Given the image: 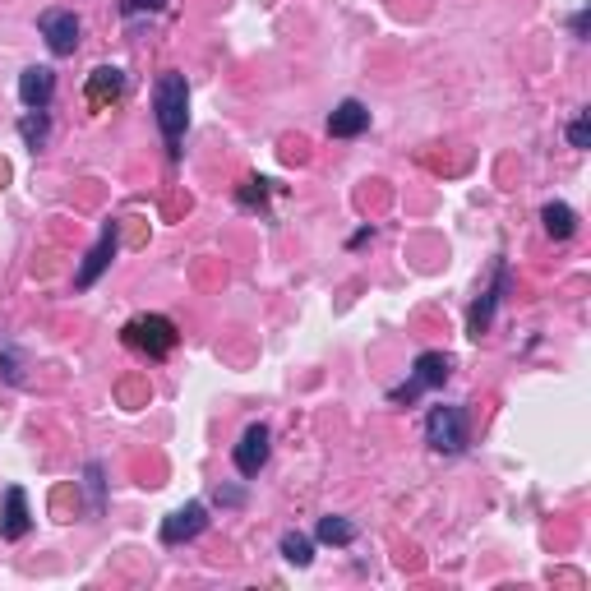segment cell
<instances>
[{"label": "cell", "mask_w": 591, "mask_h": 591, "mask_svg": "<svg viewBox=\"0 0 591 591\" xmlns=\"http://www.w3.org/2000/svg\"><path fill=\"white\" fill-rule=\"evenodd\" d=\"M153 116H157L162 139H167L171 162H176V157H181L185 125H190V84H185V74H176V70L157 74V84H153Z\"/></svg>", "instance_id": "6da1fadb"}, {"label": "cell", "mask_w": 591, "mask_h": 591, "mask_svg": "<svg viewBox=\"0 0 591 591\" xmlns=\"http://www.w3.org/2000/svg\"><path fill=\"white\" fill-rule=\"evenodd\" d=\"M121 342L130 351H139V356H148V361H162V356L176 351L181 333H176V324H171L167 314H134L130 324L121 328Z\"/></svg>", "instance_id": "7a4b0ae2"}, {"label": "cell", "mask_w": 591, "mask_h": 591, "mask_svg": "<svg viewBox=\"0 0 591 591\" xmlns=\"http://www.w3.org/2000/svg\"><path fill=\"white\" fill-rule=\"evenodd\" d=\"M448 374H453V356H448V351H421L416 365H411V379L393 388L388 398H393V402H416L425 388H444Z\"/></svg>", "instance_id": "3957f363"}, {"label": "cell", "mask_w": 591, "mask_h": 591, "mask_svg": "<svg viewBox=\"0 0 591 591\" xmlns=\"http://www.w3.org/2000/svg\"><path fill=\"white\" fill-rule=\"evenodd\" d=\"M425 444L435 448V453H444V458H453V453H462L467 448V411L462 407H430V416H425Z\"/></svg>", "instance_id": "277c9868"}, {"label": "cell", "mask_w": 591, "mask_h": 591, "mask_svg": "<svg viewBox=\"0 0 591 591\" xmlns=\"http://www.w3.org/2000/svg\"><path fill=\"white\" fill-rule=\"evenodd\" d=\"M116 245H121V227H116V222H107V227H102V236H97V245L84 254L79 273H74V291L97 287V278H102V273L111 268V259H116Z\"/></svg>", "instance_id": "5b68a950"}, {"label": "cell", "mask_w": 591, "mask_h": 591, "mask_svg": "<svg viewBox=\"0 0 591 591\" xmlns=\"http://www.w3.org/2000/svg\"><path fill=\"white\" fill-rule=\"evenodd\" d=\"M508 282H513V273H508V259H499V264H495V282H490V291H485L481 301L471 305V314H467V338H476V342L485 338V328L495 324L499 301L508 296Z\"/></svg>", "instance_id": "8992f818"}, {"label": "cell", "mask_w": 591, "mask_h": 591, "mask_svg": "<svg viewBox=\"0 0 591 591\" xmlns=\"http://www.w3.org/2000/svg\"><path fill=\"white\" fill-rule=\"evenodd\" d=\"M37 28L47 37L51 56H74L79 51V14L74 10H42L37 14Z\"/></svg>", "instance_id": "52a82bcc"}, {"label": "cell", "mask_w": 591, "mask_h": 591, "mask_svg": "<svg viewBox=\"0 0 591 591\" xmlns=\"http://www.w3.org/2000/svg\"><path fill=\"white\" fill-rule=\"evenodd\" d=\"M204 527H208V508L199 504V499H190L185 508H176V513L162 518V531H157V536H162V545H185V541H194Z\"/></svg>", "instance_id": "ba28073f"}, {"label": "cell", "mask_w": 591, "mask_h": 591, "mask_svg": "<svg viewBox=\"0 0 591 591\" xmlns=\"http://www.w3.org/2000/svg\"><path fill=\"white\" fill-rule=\"evenodd\" d=\"M268 453H273V435H268V425H250L241 435V444H236V453H231V462H236V471L241 476H259L268 462Z\"/></svg>", "instance_id": "9c48e42d"}, {"label": "cell", "mask_w": 591, "mask_h": 591, "mask_svg": "<svg viewBox=\"0 0 591 591\" xmlns=\"http://www.w3.org/2000/svg\"><path fill=\"white\" fill-rule=\"evenodd\" d=\"M28 531H33L28 495H24V485H10V490L0 495V536H5V541H24Z\"/></svg>", "instance_id": "30bf717a"}, {"label": "cell", "mask_w": 591, "mask_h": 591, "mask_svg": "<svg viewBox=\"0 0 591 591\" xmlns=\"http://www.w3.org/2000/svg\"><path fill=\"white\" fill-rule=\"evenodd\" d=\"M51 97H56V70H51V65H28V70L19 74V102H24L28 111H47Z\"/></svg>", "instance_id": "8fae6325"}, {"label": "cell", "mask_w": 591, "mask_h": 591, "mask_svg": "<svg viewBox=\"0 0 591 591\" xmlns=\"http://www.w3.org/2000/svg\"><path fill=\"white\" fill-rule=\"evenodd\" d=\"M365 130H370V111H365L356 97L338 102L333 116H328V134H333V139H356V134H365Z\"/></svg>", "instance_id": "7c38bea8"}, {"label": "cell", "mask_w": 591, "mask_h": 591, "mask_svg": "<svg viewBox=\"0 0 591 591\" xmlns=\"http://www.w3.org/2000/svg\"><path fill=\"white\" fill-rule=\"evenodd\" d=\"M121 93H125V70H116V65H97V70L88 74V102H93V107H111Z\"/></svg>", "instance_id": "4fadbf2b"}, {"label": "cell", "mask_w": 591, "mask_h": 591, "mask_svg": "<svg viewBox=\"0 0 591 591\" xmlns=\"http://www.w3.org/2000/svg\"><path fill=\"white\" fill-rule=\"evenodd\" d=\"M541 222H545V231L555 236V241H568L573 231H578V213L568 204H545L541 208Z\"/></svg>", "instance_id": "5bb4252c"}, {"label": "cell", "mask_w": 591, "mask_h": 591, "mask_svg": "<svg viewBox=\"0 0 591 591\" xmlns=\"http://www.w3.org/2000/svg\"><path fill=\"white\" fill-rule=\"evenodd\" d=\"M314 536H319L324 545H351V541H356V522H351V518H338V513H328V518H319Z\"/></svg>", "instance_id": "9a60e30c"}, {"label": "cell", "mask_w": 591, "mask_h": 591, "mask_svg": "<svg viewBox=\"0 0 591 591\" xmlns=\"http://www.w3.org/2000/svg\"><path fill=\"white\" fill-rule=\"evenodd\" d=\"M19 139H24L28 148H47V139H51V116L47 111H28L24 121H19Z\"/></svg>", "instance_id": "2e32d148"}, {"label": "cell", "mask_w": 591, "mask_h": 591, "mask_svg": "<svg viewBox=\"0 0 591 591\" xmlns=\"http://www.w3.org/2000/svg\"><path fill=\"white\" fill-rule=\"evenodd\" d=\"M282 559L296 564V568H310L314 564V541L305 536V531H287V536H282Z\"/></svg>", "instance_id": "e0dca14e"}, {"label": "cell", "mask_w": 591, "mask_h": 591, "mask_svg": "<svg viewBox=\"0 0 591 591\" xmlns=\"http://www.w3.org/2000/svg\"><path fill=\"white\" fill-rule=\"evenodd\" d=\"M568 144H573V148H591V116H587V111L568 125Z\"/></svg>", "instance_id": "ac0fdd59"}, {"label": "cell", "mask_w": 591, "mask_h": 591, "mask_svg": "<svg viewBox=\"0 0 591 591\" xmlns=\"http://www.w3.org/2000/svg\"><path fill=\"white\" fill-rule=\"evenodd\" d=\"M167 10V0H121V14L134 19V14H162Z\"/></svg>", "instance_id": "d6986e66"}, {"label": "cell", "mask_w": 591, "mask_h": 591, "mask_svg": "<svg viewBox=\"0 0 591 591\" xmlns=\"http://www.w3.org/2000/svg\"><path fill=\"white\" fill-rule=\"evenodd\" d=\"M88 495H93V508L97 513H102V504H107V499H102V462H88Z\"/></svg>", "instance_id": "ffe728a7"}, {"label": "cell", "mask_w": 591, "mask_h": 591, "mask_svg": "<svg viewBox=\"0 0 591 591\" xmlns=\"http://www.w3.org/2000/svg\"><path fill=\"white\" fill-rule=\"evenodd\" d=\"M264 194H268V181H245V190H241V204H245V208L264 204Z\"/></svg>", "instance_id": "44dd1931"}, {"label": "cell", "mask_w": 591, "mask_h": 591, "mask_svg": "<svg viewBox=\"0 0 591 591\" xmlns=\"http://www.w3.org/2000/svg\"><path fill=\"white\" fill-rule=\"evenodd\" d=\"M213 499H218V504H227V508H241L245 504V490H222V485H218V490H213Z\"/></svg>", "instance_id": "7402d4cb"}, {"label": "cell", "mask_w": 591, "mask_h": 591, "mask_svg": "<svg viewBox=\"0 0 591 591\" xmlns=\"http://www.w3.org/2000/svg\"><path fill=\"white\" fill-rule=\"evenodd\" d=\"M587 24H591V14H587V10L573 14V37H587Z\"/></svg>", "instance_id": "603a6c76"}]
</instances>
